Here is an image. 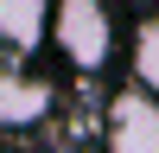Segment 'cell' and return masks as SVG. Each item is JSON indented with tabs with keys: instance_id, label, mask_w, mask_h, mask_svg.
I'll list each match as a JSON object with an SVG mask.
<instances>
[{
	"instance_id": "obj_4",
	"label": "cell",
	"mask_w": 159,
	"mask_h": 153,
	"mask_svg": "<svg viewBox=\"0 0 159 153\" xmlns=\"http://www.w3.org/2000/svg\"><path fill=\"white\" fill-rule=\"evenodd\" d=\"M51 26V0H0V51H32Z\"/></svg>"
},
{
	"instance_id": "obj_3",
	"label": "cell",
	"mask_w": 159,
	"mask_h": 153,
	"mask_svg": "<svg viewBox=\"0 0 159 153\" xmlns=\"http://www.w3.org/2000/svg\"><path fill=\"white\" fill-rule=\"evenodd\" d=\"M108 153H159V102L121 96L108 109Z\"/></svg>"
},
{
	"instance_id": "obj_1",
	"label": "cell",
	"mask_w": 159,
	"mask_h": 153,
	"mask_svg": "<svg viewBox=\"0 0 159 153\" xmlns=\"http://www.w3.org/2000/svg\"><path fill=\"white\" fill-rule=\"evenodd\" d=\"M45 38L57 45V58L70 64V70L96 76V70H108V58H115V13H108V0H51Z\"/></svg>"
},
{
	"instance_id": "obj_5",
	"label": "cell",
	"mask_w": 159,
	"mask_h": 153,
	"mask_svg": "<svg viewBox=\"0 0 159 153\" xmlns=\"http://www.w3.org/2000/svg\"><path fill=\"white\" fill-rule=\"evenodd\" d=\"M134 70H140V83H147V96L159 102V19L140 26V45H134Z\"/></svg>"
},
{
	"instance_id": "obj_2",
	"label": "cell",
	"mask_w": 159,
	"mask_h": 153,
	"mask_svg": "<svg viewBox=\"0 0 159 153\" xmlns=\"http://www.w3.org/2000/svg\"><path fill=\"white\" fill-rule=\"evenodd\" d=\"M51 115V83L0 58V128H38Z\"/></svg>"
}]
</instances>
